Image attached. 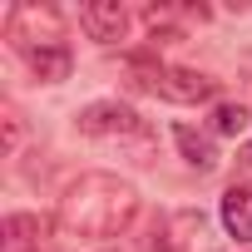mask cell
Listing matches in <instances>:
<instances>
[{"label": "cell", "mask_w": 252, "mask_h": 252, "mask_svg": "<svg viewBox=\"0 0 252 252\" xmlns=\"http://www.w3.org/2000/svg\"><path fill=\"white\" fill-rule=\"evenodd\" d=\"M139 213V193L134 183H124L114 173H79L64 198H60V232L64 237H119Z\"/></svg>", "instance_id": "6da1fadb"}, {"label": "cell", "mask_w": 252, "mask_h": 252, "mask_svg": "<svg viewBox=\"0 0 252 252\" xmlns=\"http://www.w3.org/2000/svg\"><path fill=\"white\" fill-rule=\"evenodd\" d=\"M242 163H247V168H252V144H247V149H242Z\"/></svg>", "instance_id": "4fadbf2b"}, {"label": "cell", "mask_w": 252, "mask_h": 252, "mask_svg": "<svg viewBox=\"0 0 252 252\" xmlns=\"http://www.w3.org/2000/svg\"><path fill=\"white\" fill-rule=\"evenodd\" d=\"M79 25H84V35H89V40L114 45V40L129 35V10H124L119 0H89V5L79 10Z\"/></svg>", "instance_id": "8992f818"}, {"label": "cell", "mask_w": 252, "mask_h": 252, "mask_svg": "<svg viewBox=\"0 0 252 252\" xmlns=\"http://www.w3.org/2000/svg\"><path fill=\"white\" fill-rule=\"evenodd\" d=\"M242 129H247V109H242V104H218V109H213V134H227V139H232V134H242Z\"/></svg>", "instance_id": "30bf717a"}, {"label": "cell", "mask_w": 252, "mask_h": 252, "mask_svg": "<svg viewBox=\"0 0 252 252\" xmlns=\"http://www.w3.org/2000/svg\"><path fill=\"white\" fill-rule=\"evenodd\" d=\"M222 227L237 237V242H252V188H227L222 193Z\"/></svg>", "instance_id": "52a82bcc"}, {"label": "cell", "mask_w": 252, "mask_h": 252, "mask_svg": "<svg viewBox=\"0 0 252 252\" xmlns=\"http://www.w3.org/2000/svg\"><path fill=\"white\" fill-rule=\"evenodd\" d=\"M74 129L84 139H119V144H139V149H154V134H149V124L129 109V104H119V99H94L79 109L74 119Z\"/></svg>", "instance_id": "7a4b0ae2"}, {"label": "cell", "mask_w": 252, "mask_h": 252, "mask_svg": "<svg viewBox=\"0 0 252 252\" xmlns=\"http://www.w3.org/2000/svg\"><path fill=\"white\" fill-rule=\"evenodd\" d=\"M10 40H15L25 55L35 50V40H40V45H60V15H55L50 5H45V10H40V5H15V10H10Z\"/></svg>", "instance_id": "277c9868"}, {"label": "cell", "mask_w": 252, "mask_h": 252, "mask_svg": "<svg viewBox=\"0 0 252 252\" xmlns=\"http://www.w3.org/2000/svg\"><path fill=\"white\" fill-rule=\"evenodd\" d=\"M15 144H20V119H15V109H5V149L15 154Z\"/></svg>", "instance_id": "7c38bea8"}, {"label": "cell", "mask_w": 252, "mask_h": 252, "mask_svg": "<svg viewBox=\"0 0 252 252\" xmlns=\"http://www.w3.org/2000/svg\"><path fill=\"white\" fill-rule=\"evenodd\" d=\"M5 237H10V247L20 252L25 242H35V237H40V218H30V213H15V218H5Z\"/></svg>", "instance_id": "8fae6325"}, {"label": "cell", "mask_w": 252, "mask_h": 252, "mask_svg": "<svg viewBox=\"0 0 252 252\" xmlns=\"http://www.w3.org/2000/svg\"><path fill=\"white\" fill-rule=\"evenodd\" d=\"M208 247H213V222L203 208H178L158 218L154 232L144 237V252H208Z\"/></svg>", "instance_id": "3957f363"}, {"label": "cell", "mask_w": 252, "mask_h": 252, "mask_svg": "<svg viewBox=\"0 0 252 252\" xmlns=\"http://www.w3.org/2000/svg\"><path fill=\"white\" fill-rule=\"evenodd\" d=\"M154 94H163L168 104H208L218 94V79H208L198 69H158L154 74Z\"/></svg>", "instance_id": "5b68a950"}, {"label": "cell", "mask_w": 252, "mask_h": 252, "mask_svg": "<svg viewBox=\"0 0 252 252\" xmlns=\"http://www.w3.org/2000/svg\"><path fill=\"white\" fill-rule=\"evenodd\" d=\"M173 139H178V149H183V158L193 163V168H218V149H213V139L208 134H198V129H188V124H178L173 129Z\"/></svg>", "instance_id": "9c48e42d"}, {"label": "cell", "mask_w": 252, "mask_h": 252, "mask_svg": "<svg viewBox=\"0 0 252 252\" xmlns=\"http://www.w3.org/2000/svg\"><path fill=\"white\" fill-rule=\"evenodd\" d=\"M30 69H35L40 84H60V79H69L74 55H69L64 45H35V50H30Z\"/></svg>", "instance_id": "ba28073f"}]
</instances>
